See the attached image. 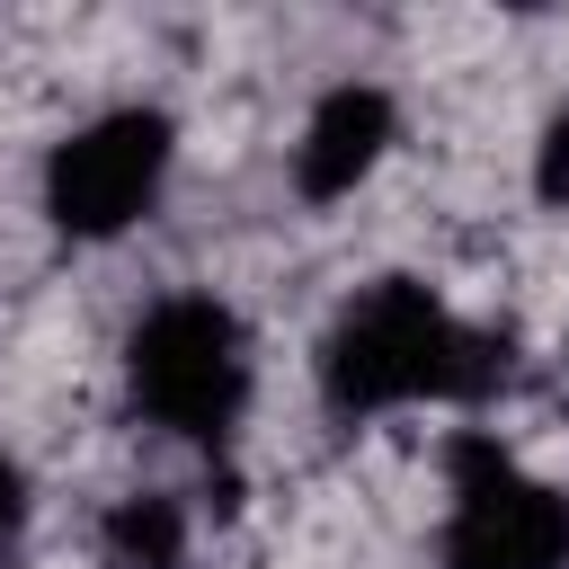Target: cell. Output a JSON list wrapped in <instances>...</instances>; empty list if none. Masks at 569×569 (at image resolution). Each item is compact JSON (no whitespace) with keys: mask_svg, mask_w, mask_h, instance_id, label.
Segmentation results:
<instances>
[{"mask_svg":"<svg viewBox=\"0 0 569 569\" xmlns=\"http://www.w3.org/2000/svg\"><path fill=\"white\" fill-rule=\"evenodd\" d=\"M18 516H27V480H18V462L0 453V542L18 533Z\"/></svg>","mask_w":569,"mask_h":569,"instance_id":"obj_8","label":"cell"},{"mask_svg":"<svg viewBox=\"0 0 569 569\" xmlns=\"http://www.w3.org/2000/svg\"><path fill=\"white\" fill-rule=\"evenodd\" d=\"M124 365H133L142 418H160L169 436H196V445H213L249 400V347H240V320L213 293H169L133 329Z\"/></svg>","mask_w":569,"mask_h":569,"instance_id":"obj_2","label":"cell"},{"mask_svg":"<svg viewBox=\"0 0 569 569\" xmlns=\"http://www.w3.org/2000/svg\"><path fill=\"white\" fill-rule=\"evenodd\" d=\"M178 551H187L178 498H124L107 516V533H98V560L107 569H178Z\"/></svg>","mask_w":569,"mask_h":569,"instance_id":"obj_6","label":"cell"},{"mask_svg":"<svg viewBox=\"0 0 569 569\" xmlns=\"http://www.w3.org/2000/svg\"><path fill=\"white\" fill-rule=\"evenodd\" d=\"M507 373V347L462 329L427 284L391 276L373 293H356L320 347V391L338 418H373L400 400H480Z\"/></svg>","mask_w":569,"mask_h":569,"instance_id":"obj_1","label":"cell"},{"mask_svg":"<svg viewBox=\"0 0 569 569\" xmlns=\"http://www.w3.org/2000/svg\"><path fill=\"white\" fill-rule=\"evenodd\" d=\"M160 178H169V116L160 107H116L44 160V213L71 240H107V231L151 213Z\"/></svg>","mask_w":569,"mask_h":569,"instance_id":"obj_4","label":"cell"},{"mask_svg":"<svg viewBox=\"0 0 569 569\" xmlns=\"http://www.w3.org/2000/svg\"><path fill=\"white\" fill-rule=\"evenodd\" d=\"M533 178H542V196H569V107L551 116V133H542V169H533Z\"/></svg>","mask_w":569,"mask_h":569,"instance_id":"obj_7","label":"cell"},{"mask_svg":"<svg viewBox=\"0 0 569 569\" xmlns=\"http://www.w3.org/2000/svg\"><path fill=\"white\" fill-rule=\"evenodd\" d=\"M382 151H391V98L365 89V80H347V89H329V98L311 107L302 151H293V187H302L311 204H338V196H356V187L373 178Z\"/></svg>","mask_w":569,"mask_h":569,"instance_id":"obj_5","label":"cell"},{"mask_svg":"<svg viewBox=\"0 0 569 569\" xmlns=\"http://www.w3.org/2000/svg\"><path fill=\"white\" fill-rule=\"evenodd\" d=\"M445 569H569V498L525 480L489 436H453Z\"/></svg>","mask_w":569,"mask_h":569,"instance_id":"obj_3","label":"cell"}]
</instances>
